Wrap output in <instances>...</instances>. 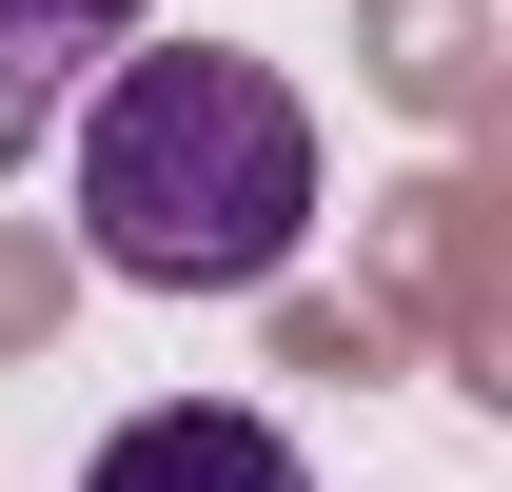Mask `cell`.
<instances>
[{
    "label": "cell",
    "instance_id": "5b68a950",
    "mask_svg": "<svg viewBox=\"0 0 512 492\" xmlns=\"http://www.w3.org/2000/svg\"><path fill=\"white\" fill-rule=\"evenodd\" d=\"M0 335H60V256H0Z\"/></svg>",
    "mask_w": 512,
    "mask_h": 492
},
{
    "label": "cell",
    "instance_id": "3957f363",
    "mask_svg": "<svg viewBox=\"0 0 512 492\" xmlns=\"http://www.w3.org/2000/svg\"><path fill=\"white\" fill-rule=\"evenodd\" d=\"M375 79L414 119H473V79H493V0H375Z\"/></svg>",
    "mask_w": 512,
    "mask_h": 492
},
{
    "label": "cell",
    "instance_id": "6da1fadb",
    "mask_svg": "<svg viewBox=\"0 0 512 492\" xmlns=\"http://www.w3.org/2000/svg\"><path fill=\"white\" fill-rule=\"evenodd\" d=\"M79 237L138 296H276L316 237V119L256 40H158L79 119Z\"/></svg>",
    "mask_w": 512,
    "mask_h": 492
},
{
    "label": "cell",
    "instance_id": "7a4b0ae2",
    "mask_svg": "<svg viewBox=\"0 0 512 492\" xmlns=\"http://www.w3.org/2000/svg\"><path fill=\"white\" fill-rule=\"evenodd\" d=\"M79 492H316V473H296V433L237 414V394H158V414L99 433V473H79Z\"/></svg>",
    "mask_w": 512,
    "mask_h": 492
},
{
    "label": "cell",
    "instance_id": "277c9868",
    "mask_svg": "<svg viewBox=\"0 0 512 492\" xmlns=\"http://www.w3.org/2000/svg\"><path fill=\"white\" fill-rule=\"evenodd\" d=\"M119 20H138V0H0V158L40 138V99H60V79L99 60Z\"/></svg>",
    "mask_w": 512,
    "mask_h": 492
}]
</instances>
